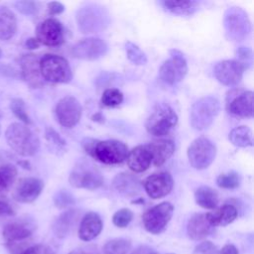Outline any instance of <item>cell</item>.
<instances>
[{"instance_id": "17", "label": "cell", "mask_w": 254, "mask_h": 254, "mask_svg": "<svg viewBox=\"0 0 254 254\" xmlns=\"http://www.w3.org/2000/svg\"><path fill=\"white\" fill-rule=\"evenodd\" d=\"M143 187L151 198L158 199L171 192L174 187V180L168 172L154 173L146 178Z\"/></svg>"}, {"instance_id": "21", "label": "cell", "mask_w": 254, "mask_h": 254, "mask_svg": "<svg viewBox=\"0 0 254 254\" xmlns=\"http://www.w3.org/2000/svg\"><path fill=\"white\" fill-rule=\"evenodd\" d=\"M214 226L211 224L207 213L193 214L187 225V232L191 240L199 241L212 233Z\"/></svg>"}, {"instance_id": "9", "label": "cell", "mask_w": 254, "mask_h": 254, "mask_svg": "<svg viewBox=\"0 0 254 254\" xmlns=\"http://www.w3.org/2000/svg\"><path fill=\"white\" fill-rule=\"evenodd\" d=\"M36 229V223L32 218L21 217L4 225L3 238L11 251L19 254V244L30 238Z\"/></svg>"}, {"instance_id": "47", "label": "cell", "mask_w": 254, "mask_h": 254, "mask_svg": "<svg viewBox=\"0 0 254 254\" xmlns=\"http://www.w3.org/2000/svg\"><path fill=\"white\" fill-rule=\"evenodd\" d=\"M131 254H158V252L150 246L142 245V246H139L138 248H136L135 250H133Z\"/></svg>"}, {"instance_id": "8", "label": "cell", "mask_w": 254, "mask_h": 254, "mask_svg": "<svg viewBox=\"0 0 254 254\" xmlns=\"http://www.w3.org/2000/svg\"><path fill=\"white\" fill-rule=\"evenodd\" d=\"M68 182L77 189L95 190L103 185V177L91 162L80 160L70 172Z\"/></svg>"}, {"instance_id": "36", "label": "cell", "mask_w": 254, "mask_h": 254, "mask_svg": "<svg viewBox=\"0 0 254 254\" xmlns=\"http://www.w3.org/2000/svg\"><path fill=\"white\" fill-rule=\"evenodd\" d=\"M10 109L14 113V115L21 121V123L27 126L31 124V119L28 115L26 104L22 98H13L10 102Z\"/></svg>"}, {"instance_id": "51", "label": "cell", "mask_w": 254, "mask_h": 254, "mask_svg": "<svg viewBox=\"0 0 254 254\" xmlns=\"http://www.w3.org/2000/svg\"><path fill=\"white\" fill-rule=\"evenodd\" d=\"M1 57H2V51L0 50V58H1Z\"/></svg>"}, {"instance_id": "35", "label": "cell", "mask_w": 254, "mask_h": 254, "mask_svg": "<svg viewBox=\"0 0 254 254\" xmlns=\"http://www.w3.org/2000/svg\"><path fill=\"white\" fill-rule=\"evenodd\" d=\"M124 48L127 58L132 64L136 65H142L147 63L146 54L136 44L128 41L125 43Z\"/></svg>"}, {"instance_id": "52", "label": "cell", "mask_w": 254, "mask_h": 254, "mask_svg": "<svg viewBox=\"0 0 254 254\" xmlns=\"http://www.w3.org/2000/svg\"><path fill=\"white\" fill-rule=\"evenodd\" d=\"M169 254H173V253H169Z\"/></svg>"}, {"instance_id": "6", "label": "cell", "mask_w": 254, "mask_h": 254, "mask_svg": "<svg viewBox=\"0 0 254 254\" xmlns=\"http://www.w3.org/2000/svg\"><path fill=\"white\" fill-rule=\"evenodd\" d=\"M177 123L176 111L167 103H158L148 116L145 127L149 134L160 137L167 135Z\"/></svg>"}, {"instance_id": "39", "label": "cell", "mask_w": 254, "mask_h": 254, "mask_svg": "<svg viewBox=\"0 0 254 254\" xmlns=\"http://www.w3.org/2000/svg\"><path fill=\"white\" fill-rule=\"evenodd\" d=\"M133 219V212L129 208H121L112 216V222L116 227L124 228L129 225Z\"/></svg>"}, {"instance_id": "20", "label": "cell", "mask_w": 254, "mask_h": 254, "mask_svg": "<svg viewBox=\"0 0 254 254\" xmlns=\"http://www.w3.org/2000/svg\"><path fill=\"white\" fill-rule=\"evenodd\" d=\"M21 76L31 88H40L44 85V78L40 70V59L33 54L24 55L20 59Z\"/></svg>"}, {"instance_id": "38", "label": "cell", "mask_w": 254, "mask_h": 254, "mask_svg": "<svg viewBox=\"0 0 254 254\" xmlns=\"http://www.w3.org/2000/svg\"><path fill=\"white\" fill-rule=\"evenodd\" d=\"M54 203L58 208H65L68 206H71L74 204L75 199L71 192H69L67 190H58L54 197Z\"/></svg>"}, {"instance_id": "32", "label": "cell", "mask_w": 254, "mask_h": 254, "mask_svg": "<svg viewBox=\"0 0 254 254\" xmlns=\"http://www.w3.org/2000/svg\"><path fill=\"white\" fill-rule=\"evenodd\" d=\"M17 168L13 164H3L0 166V194L7 191L17 178Z\"/></svg>"}, {"instance_id": "14", "label": "cell", "mask_w": 254, "mask_h": 254, "mask_svg": "<svg viewBox=\"0 0 254 254\" xmlns=\"http://www.w3.org/2000/svg\"><path fill=\"white\" fill-rule=\"evenodd\" d=\"M253 92L251 90H232L226 98L228 113L242 118L253 116Z\"/></svg>"}, {"instance_id": "42", "label": "cell", "mask_w": 254, "mask_h": 254, "mask_svg": "<svg viewBox=\"0 0 254 254\" xmlns=\"http://www.w3.org/2000/svg\"><path fill=\"white\" fill-rule=\"evenodd\" d=\"M46 139L48 140V142H50L51 144H53L54 146H56L57 148H63L65 146L64 141L62 139V137L51 127L46 129Z\"/></svg>"}, {"instance_id": "41", "label": "cell", "mask_w": 254, "mask_h": 254, "mask_svg": "<svg viewBox=\"0 0 254 254\" xmlns=\"http://www.w3.org/2000/svg\"><path fill=\"white\" fill-rule=\"evenodd\" d=\"M14 5L20 13L27 16H33L38 12L37 3L34 1H17Z\"/></svg>"}, {"instance_id": "24", "label": "cell", "mask_w": 254, "mask_h": 254, "mask_svg": "<svg viewBox=\"0 0 254 254\" xmlns=\"http://www.w3.org/2000/svg\"><path fill=\"white\" fill-rule=\"evenodd\" d=\"M127 165L135 173H142L149 169L152 163V155L147 145H139L128 152Z\"/></svg>"}, {"instance_id": "11", "label": "cell", "mask_w": 254, "mask_h": 254, "mask_svg": "<svg viewBox=\"0 0 254 254\" xmlns=\"http://www.w3.org/2000/svg\"><path fill=\"white\" fill-rule=\"evenodd\" d=\"M170 58L159 69V77L167 84L175 85L181 82L188 73V64L184 54L176 49L170 50Z\"/></svg>"}, {"instance_id": "30", "label": "cell", "mask_w": 254, "mask_h": 254, "mask_svg": "<svg viewBox=\"0 0 254 254\" xmlns=\"http://www.w3.org/2000/svg\"><path fill=\"white\" fill-rule=\"evenodd\" d=\"M194 200L202 208L215 209L218 204V193L208 186H201L194 191Z\"/></svg>"}, {"instance_id": "44", "label": "cell", "mask_w": 254, "mask_h": 254, "mask_svg": "<svg viewBox=\"0 0 254 254\" xmlns=\"http://www.w3.org/2000/svg\"><path fill=\"white\" fill-rule=\"evenodd\" d=\"M15 214V210L6 198L0 197V216H13Z\"/></svg>"}, {"instance_id": "34", "label": "cell", "mask_w": 254, "mask_h": 254, "mask_svg": "<svg viewBox=\"0 0 254 254\" xmlns=\"http://www.w3.org/2000/svg\"><path fill=\"white\" fill-rule=\"evenodd\" d=\"M240 184H241V176L240 174L234 171L220 174L216 178V185L221 189L233 190L238 188Z\"/></svg>"}, {"instance_id": "5", "label": "cell", "mask_w": 254, "mask_h": 254, "mask_svg": "<svg viewBox=\"0 0 254 254\" xmlns=\"http://www.w3.org/2000/svg\"><path fill=\"white\" fill-rule=\"evenodd\" d=\"M220 102L214 96H204L196 100L190 110V123L194 130L208 128L220 111Z\"/></svg>"}, {"instance_id": "26", "label": "cell", "mask_w": 254, "mask_h": 254, "mask_svg": "<svg viewBox=\"0 0 254 254\" xmlns=\"http://www.w3.org/2000/svg\"><path fill=\"white\" fill-rule=\"evenodd\" d=\"M147 146L152 155V163L156 167L164 165L173 156L175 152L174 142L167 139L153 141L147 144Z\"/></svg>"}, {"instance_id": "31", "label": "cell", "mask_w": 254, "mask_h": 254, "mask_svg": "<svg viewBox=\"0 0 254 254\" xmlns=\"http://www.w3.org/2000/svg\"><path fill=\"white\" fill-rule=\"evenodd\" d=\"M228 139L236 147L246 148L253 146L252 131L247 126H238L233 128L228 134Z\"/></svg>"}, {"instance_id": "49", "label": "cell", "mask_w": 254, "mask_h": 254, "mask_svg": "<svg viewBox=\"0 0 254 254\" xmlns=\"http://www.w3.org/2000/svg\"><path fill=\"white\" fill-rule=\"evenodd\" d=\"M40 43L39 41L36 39V38H29L27 39L26 43H25V46L27 49H30V50H35V49H38L40 47Z\"/></svg>"}, {"instance_id": "22", "label": "cell", "mask_w": 254, "mask_h": 254, "mask_svg": "<svg viewBox=\"0 0 254 254\" xmlns=\"http://www.w3.org/2000/svg\"><path fill=\"white\" fill-rule=\"evenodd\" d=\"M112 188L123 196H135L141 190L140 180L130 173H120L112 181Z\"/></svg>"}, {"instance_id": "12", "label": "cell", "mask_w": 254, "mask_h": 254, "mask_svg": "<svg viewBox=\"0 0 254 254\" xmlns=\"http://www.w3.org/2000/svg\"><path fill=\"white\" fill-rule=\"evenodd\" d=\"M174 212V206L168 201L161 202L149 208L142 216V221L145 229L152 234L162 233Z\"/></svg>"}, {"instance_id": "27", "label": "cell", "mask_w": 254, "mask_h": 254, "mask_svg": "<svg viewBox=\"0 0 254 254\" xmlns=\"http://www.w3.org/2000/svg\"><path fill=\"white\" fill-rule=\"evenodd\" d=\"M211 224L215 226H226L233 222L237 215V208L230 203H225L212 212H207Z\"/></svg>"}, {"instance_id": "3", "label": "cell", "mask_w": 254, "mask_h": 254, "mask_svg": "<svg viewBox=\"0 0 254 254\" xmlns=\"http://www.w3.org/2000/svg\"><path fill=\"white\" fill-rule=\"evenodd\" d=\"M75 20L82 34L99 33L110 25V14L104 6L89 2L77 9Z\"/></svg>"}, {"instance_id": "15", "label": "cell", "mask_w": 254, "mask_h": 254, "mask_svg": "<svg viewBox=\"0 0 254 254\" xmlns=\"http://www.w3.org/2000/svg\"><path fill=\"white\" fill-rule=\"evenodd\" d=\"M108 51L107 44L99 38H86L71 48V55L83 61H95L102 58Z\"/></svg>"}, {"instance_id": "23", "label": "cell", "mask_w": 254, "mask_h": 254, "mask_svg": "<svg viewBox=\"0 0 254 254\" xmlns=\"http://www.w3.org/2000/svg\"><path fill=\"white\" fill-rule=\"evenodd\" d=\"M102 227L103 223L101 217L96 212H87L80 220L78 237L82 241H90L100 234Z\"/></svg>"}, {"instance_id": "18", "label": "cell", "mask_w": 254, "mask_h": 254, "mask_svg": "<svg viewBox=\"0 0 254 254\" xmlns=\"http://www.w3.org/2000/svg\"><path fill=\"white\" fill-rule=\"evenodd\" d=\"M43 189L44 183L42 180L34 177L22 178L14 187L13 197L19 202L30 203L39 197Z\"/></svg>"}, {"instance_id": "50", "label": "cell", "mask_w": 254, "mask_h": 254, "mask_svg": "<svg viewBox=\"0 0 254 254\" xmlns=\"http://www.w3.org/2000/svg\"><path fill=\"white\" fill-rule=\"evenodd\" d=\"M1 120H2V112L0 110V135H1V131H2V128H1Z\"/></svg>"}, {"instance_id": "25", "label": "cell", "mask_w": 254, "mask_h": 254, "mask_svg": "<svg viewBox=\"0 0 254 254\" xmlns=\"http://www.w3.org/2000/svg\"><path fill=\"white\" fill-rule=\"evenodd\" d=\"M80 211L78 209L70 208L61 213L53 223V231L59 238L65 237L75 226L79 219Z\"/></svg>"}, {"instance_id": "19", "label": "cell", "mask_w": 254, "mask_h": 254, "mask_svg": "<svg viewBox=\"0 0 254 254\" xmlns=\"http://www.w3.org/2000/svg\"><path fill=\"white\" fill-rule=\"evenodd\" d=\"M244 67L235 60H224L218 62L213 67V74L217 81L223 85L232 86L240 82Z\"/></svg>"}, {"instance_id": "16", "label": "cell", "mask_w": 254, "mask_h": 254, "mask_svg": "<svg viewBox=\"0 0 254 254\" xmlns=\"http://www.w3.org/2000/svg\"><path fill=\"white\" fill-rule=\"evenodd\" d=\"M36 39L40 44L55 47L64 42V28L61 22L55 18L44 20L36 30Z\"/></svg>"}, {"instance_id": "46", "label": "cell", "mask_w": 254, "mask_h": 254, "mask_svg": "<svg viewBox=\"0 0 254 254\" xmlns=\"http://www.w3.org/2000/svg\"><path fill=\"white\" fill-rule=\"evenodd\" d=\"M68 254H98L96 247L94 246H81L71 250Z\"/></svg>"}, {"instance_id": "48", "label": "cell", "mask_w": 254, "mask_h": 254, "mask_svg": "<svg viewBox=\"0 0 254 254\" xmlns=\"http://www.w3.org/2000/svg\"><path fill=\"white\" fill-rule=\"evenodd\" d=\"M218 254H239L238 249L231 243L225 244L218 252Z\"/></svg>"}, {"instance_id": "37", "label": "cell", "mask_w": 254, "mask_h": 254, "mask_svg": "<svg viewBox=\"0 0 254 254\" xmlns=\"http://www.w3.org/2000/svg\"><path fill=\"white\" fill-rule=\"evenodd\" d=\"M123 101V94L117 88H107L101 96V102L107 107H114L121 104Z\"/></svg>"}, {"instance_id": "33", "label": "cell", "mask_w": 254, "mask_h": 254, "mask_svg": "<svg viewBox=\"0 0 254 254\" xmlns=\"http://www.w3.org/2000/svg\"><path fill=\"white\" fill-rule=\"evenodd\" d=\"M131 242L125 238H114L107 241L103 247L104 254H128Z\"/></svg>"}, {"instance_id": "29", "label": "cell", "mask_w": 254, "mask_h": 254, "mask_svg": "<svg viewBox=\"0 0 254 254\" xmlns=\"http://www.w3.org/2000/svg\"><path fill=\"white\" fill-rule=\"evenodd\" d=\"M161 7L175 15H191L193 14L198 6L199 2L197 1H174V0H163L158 2Z\"/></svg>"}, {"instance_id": "4", "label": "cell", "mask_w": 254, "mask_h": 254, "mask_svg": "<svg viewBox=\"0 0 254 254\" xmlns=\"http://www.w3.org/2000/svg\"><path fill=\"white\" fill-rule=\"evenodd\" d=\"M223 29L229 41L242 42L252 29L248 14L240 7H228L223 15Z\"/></svg>"}, {"instance_id": "45", "label": "cell", "mask_w": 254, "mask_h": 254, "mask_svg": "<svg viewBox=\"0 0 254 254\" xmlns=\"http://www.w3.org/2000/svg\"><path fill=\"white\" fill-rule=\"evenodd\" d=\"M64 10V6L61 2L53 1V2H50L48 4V12L52 16L59 15V14L63 13Z\"/></svg>"}, {"instance_id": "7", "label": "cell", "mask_w": 254, "mask_h": 254, "mask_svg": "<svg viewBox=\"0 0 254 254\" xmlns=\"http://www.w3.org/2000/svg\"><path fill=\"white\" fill-rule=\"evenodd\" d=\"M40 70L44 80L52 83H66L72 78L68 62L61 56L48 54L40 59Z\"/></svg>"}, {"instance_id": "10", "label": "cell", "mask_w": 254, "mask_h": 254, "mask_svg": "<svg viewBox=\"0 0 254 254\" xmlns=\"http://www.w3.org/2000/svg\"><path fill=\"white\" fill-rule=\"evenodd\" d=\"M188 159L190 166L196 170L208 168L215 159L216 147L206 137L194 139L188 148Z\"/></svg>"}, {"instance_id": "1", "label": "cell", "mask_w": 254, "mask_h": 254, "mask_svg": "<svg viewBox=\"0 0 254 254\" xmlns=\"http://www.w3.org/2000/svg\"><path fill=\"white\" fill-rule=\"evenodd\" d=\"M82 146L88 155L106 165L121 164L129 152L127 146L118 140L97 141L88 138L82 142Z\"/></svg>"}, {"instance_id": "13", "label": "cell", "mask_w": 254, "mask_h": 254, "mask_svg": "<svg viewBox=\"0 0 254 254\" xmlns=\"http://www.w3.org/2000/svg\"><path fill=\"white\" fill-rule=\"evenodd\" d=\"M55 113L58 122L62 126L65 128H72L79 122L82 114V108L75 97L65 96L58 101Z\"/></svg>"}, {"instance_id": "2", "label": "cell", "mask_w": 254, "mask_h": 254, "mask_svg": "<svg viewBox=\"0 0 254 254\" xmlns=\"http://www.w3.org/2000/svg\"><path fill=\"white\" fill-rule=\"evenodd\" d=\"M8 146L18 155L23 157L34 156L40 148L38 136L25 124L14 122L5 131Z\"/></svg>"}, {"instance_id": "43", "label": "cell", "mask_w": 254, "mask_h": 254, "mask_svg": "<svg viewBox=\"0 0 254 254\" xmlns=\"http://www.w3.org/2000/svg\"><path fill=\"white\" fill-rule=\"evenodd\" d=\"M195 254H216V246L210 241L200 242L194 249Z\"/></svg>"}, {"instance_id": "28", "label": "cell", "mask_w": 254, "mask_h": 254, "mask_svg": "<svg viewBox=\"0 0 254 254\" xmlns=\"http://www.w3.org/2000/svg\"><path fill=\"white\" fill-rule=\"evenodd\" d=\"M17 32V19L15 14L7 7L0 8V40L8 41Z\"/></svg>"}, {"instance_id": "40", "label": "cell", "mask_w": 254, "mask_h": 254, "mask_svg": "<svg viewBox=\"0 0 254 254\" xmlns=\"http://www.w3.org/2000/svg\"><path fill=\"white\" fill-rule=\"evenodd\" d=\"M235 57L236 60L243 67L244 69L249 68L252 65L253 63V54L250 48L248 47H239L236 51H235Z\"/></svg>"}]
</instances>
